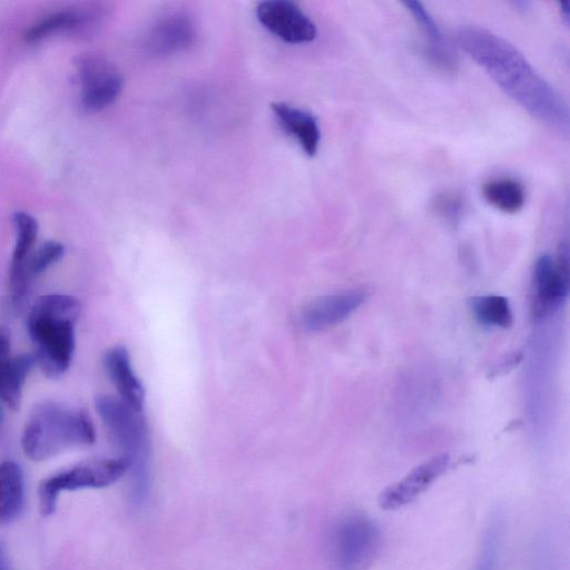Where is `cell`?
Masks as SVG:
<instances>
[{"mask_svg": "<svg viewBox=\"0 0 570 570\" xmlns=\"http://www.w3.org/2000/svg\"><path fill=\"white\" fill-rule=\"evenodd\" d=\"M456 41L521 107L547 126L568 135V104L517 47L476 26L462 27L456 33Z\"/></svg>", "mask_w": 570, "mask_h": 570, "instance_id": "obj_1", "label": "cell"}, {"mask_svg": "<svg viewBox=\"0 0 570 570\" xmlns=\"http://www.w3.org/2000/svg\"><path fill=\"white\" fill-rule=\"evenodd\" d=\"M79 314V301L66 294L42 295L28 312L26 325L36 366L49 379L63 375L72 362Z\"/></svg>", "mask_w": 570, "mask_h": 570, "instance_id": "obj_2", "label": "cell"}, {"mask_svg": "<svg viewBox=\"0 0 570 570\" xmlns=\"http://www.w3.org/2000/svg\"><path fill=\"white\" fill-rule=\"evenodd\" d=\"M96 431L90 416L81 409L57 401H43L28 415L21 448L32 461L48 460L65 450L90 445Z\"/></svg>", "mask_w": 570, "mask_h": 570, "instance_id": "obj_3", "label": "cell"}, {"mask_svg": "<svg viewBox=\"0 0 570 570\" xmlns=\"http://www.w3.org/2000/svg\"><path fill=\"white\" fill-rule=\"evenodd\" d=\"M96 410L106 425L112 441L129 463L131 500L140 503L149 491V440L145 420L140 412L132 410L120 399L99 395Z\"/></svg>", "mask_w": 570, "mask_h": 570, "instance_id": "obj_4", "label": "cell"}, {"mask_svg": "<svg viewBox=\"0 0 570 570\" xmlns=\"http://www.w3.org/2000/svg\"><path fill=\"white\" fill-rule=\"evenodd\" d=\"M129 469L122 458L91 459L65 468L46 479L39 485V510L43 517L51 515L62 492L109 487L124 476Z\"/></svg>", "mask_w": 570, "mask_h": 570, "instance_id": "obj_5", "label": "cell"}, {"mask_svg": "<svg viewBox=\"0 0 570 570\" xmlns=\"http://www.w3.org/2000/svg\"><path fill=\"white\" fill-rule=\"evenodd\" d=\"M380 543V529L370 517L347 514L337 522L332 534L335 570H366L374 561Z\"/></svg>", "mask_w": 570, "mask_h": 570, "instance_id": "obj_6", "label": "cell"}, {"mask_svg": "<svg viewBox=\"0 0 570 570\" xmlns=\"http://www.w3.org/2000/svg\"><path fill=\"white\" fill-rule=\"evenodd\" d=\"M79 104L85 112H98L115 102L124 79L117 67L101 55L87 52L73 61Z\"/></svg>", "mask_w": 570, "mask_h": 570, "instance_id": "obj_7", "label": "cell"}, {"mask_svg": "<svg viewBox=\"0 0 570 570\" xmlns=\"http://www.w3.org/2000/svg\"><path fill=\"white\" fill-rule=\"evenodd\" d=\"M568 254V244L563 242L556 259L548 254L537 259L532 278V309L535 317H543L566 299L569 291Z\"/></svg>", "mask_w": 570, "mask_h": 570, "instance_id": "obj_8", "label": "cell"}, {"mask_svg": "<svg viewBox=\"0 0 570 570\" xmlns=\"http://www.w3.org/2000/svg\"><path fill=\"white\" fill-rule=\"evenodd\" d=\"M258 21L287 43H306L315 39L317 30L309 17L293 1L267 0L256 7Z\"/></svg>", "mask_w": 570, "mask_h": 570, "instance_id": "obj_9", "label": "cell"}, {"mask_svg": "<svg viewBox=\"0 0 570 570\" xmlns=\"http://www.w3.org/2000/svg\"><path fill=\"white\" fill-rule=\"evenodd\" d=\"M451 464L448 453L436 454L413 468L407 474L386 487L379 495L383 510H397L425 492Z\"/></svg>", "mask_w": 570, "mask_h": 570, "instance_id": "obj_10", "label": "cell"}, {"mask_svg": "<svg viewBox=\"0 0 570 570\" xmlns=\"http://www.w3.org/2000/svg\"><path fill=\"white\" fill-rule=\"evenodd\" d=\"M16 240L9 266V291L13 306H20L26 299L31 282L27 274V264L36 248L38 222L29 213L17 210L11 216Z\"/></svg>", "mask_w": 570, "mask_h": 570, "instance_id": "obj_11", "label": "cell"}, {"mask_svg": "<svg viewBox=\"0 0 570 570\" xmlns=\"http://www.w3.org/2000/svg\"><path fill=\"white\" fill-rule=\"evenodd\" d=\"M193 19L184 12L160 17L149 29L145 46L156 57H166L188 49L196 40Z\"/></svg>", "mask_w": 570, "mask_h": 570, "instance_id": "obj_12", "label": "cell"}, {"mask_svg": "<svg viewBox=\"0 0 570 570\" xmlns=\"http://www.w3.org/2000/svg\"><path fill=\"white\" fill-rule=\"evenodd\" d=\"M362 291L325 295L309 302L301 313V323L307 331H322L345 321L365 301Z\"/></svg>", "mask_w": 570, "mask_h": 570, "instance_id": "obj_13", "label": "cell"}, {"mask_svg": "<svg viewBox=\"0 0 570 570\" xmlns=\"http://www.w3.org/2000/svg\"><path fill=\"white\" fill-rule=\"evenodd\" d=\"M102 363L120 400L141 413L145 404V390L132 370L128 350L122 345L108 348L104 354Z\"/></svg>", "mask_w": 570, "mask_h": 570, "instance_id": "obj_14", "label": "cell"}, {"mask_svg": "<svg viewBox=\"0 0 570 570\" xmlns=\"http://www.w3.org/2000/svg\"><path fill=\"white\" fill-rule=\"evenodd\" d=\"M271 107L284 131L299 144L306 155L314 156L321 140L316 118L309 111L283 101L273 102Z\"/></svg>", "mask_w": 570, "mask_h": 570, "instance_id": "obj_15", "label": "cell"}, {"mask_svg": "<svg viewBox=\"0 0 570 570\" xmlns=\"http://www.w3.org/2000/svg\"><path fill=\"white\" fill-rule=\"evenodd\" d=\"M24 501L26 482L22 468L13 460L0 462V528L21 514Z\"/></svg>", "mask_w": 570, "mask_h": 570, "instance_id": "obj_16", "label": "cell"}, {"mask_svg": "<svg viewBox=\"0 0 570 570\" xmlns=\"http://www.w3.org/2000/svg\"><path fill=\"white\" fill-rule=\"evenodd\" d=\"M36 360L32 353L11 356L0 372V401L10 410L20 407L24 383Z\"/></svg>", "mask_w": 570, "mask_h": 570, "instance_id": "obj_17", "label": "cell"}, {"mask_svg": "<svg viewBox=\"0 0 570 570\" xmlns=\"http://www.w3.org/2000/svg\"><path fill=\"white\" fill-rule=\"evenodd\" d=\"M403 4L412 13L414 20L421 26L429 39V55L434 63L440 67L453 70L456 66V57L451 51L444 37L433 17L420 1L407 0Z\"/></svg>", "mask_w": 570, "mask_h": 570, "instance_id": "obj_18", "label": "cell"}, {"mask_svg": "<svg viewBox=\"0 0 570 570\" xmlns=\"http://www.w3.org/2000/svg\"><path fill=\"white\" fill-rule=\"evenodd\" d=\"M90 20V16L77 10L53 12L31 26L24 33V40L29 43L39 42L55 35L79 30Z\"/></svg>", "mask_w": 570, "mask_h": 570, "instance_id": "obj_19", "label": "cell"}, {"mask_svg": "<svg viewBox=\"0 0 570 570\" xmlns=\"http://www.w3.org/2000/svg\"><path fill=\"white\" fill-rule=\"evenodd\" d=\"M482 193L489 204L508 214L519 212L524 205V189L514 179L501 178L488 181Z\"/></svg>", "mask_w": 570, "mask_h": 570, "instance_id": "obj_20", "label": "cell"}, {"mask_svg": "<svg viewBox=\"0 0 570 570\" xmlns=\"http://www.w3.org/2000/svg\"><path fill=\"white\" fill-rule=\"evenodd\" d=\"M470 307L474 317L483 325L508 328L513 315L509 301L500 295L473 297Z\"/></svg>", "mask_w": 570, "mask_h": 570, "instance_id": "obj_21", "label": "cell"}, {"mask_svg": "<svg viewBox=\"0 0 570 570\" xmlns=\"http://www.w3.org/2000/svg\"><path fill=\"white\" fill-rule=\"evenodd\" d=\"M502 524L500 519H492L483 535L473 570H499L502 551Z\"/></svg>", "mask_w": 570, "mask_h": 570, "instance_id": "obj_22", "label": "cell"}, {"mask_svg": "<svg viewBox=\"0 0 570 570\" xmlns=\"http://www.w3.org/2000/svg\"><path fill=\"white\" fill-rule=\"evenodd\" d=\"M65 254V246L57 240H46L36 247L27 264V274L32 281L43 274L51 265L57 263Z\"/></svg>", "mask_w": 570, "mask_h": 570, "instance_id": "obj_23", "label": "cell"}, {"mask_svg": "<svg viewBox=\"0 0 570 570\" xmlns=\"http://www.w3.org/2000/svg\"><path fill=\"white\" fill-rule=\"evenodd\" d=\"M10 348V334L7 328L0 327V372L11 357Z\"/></svg>", "mask_w": 570, "mask_h": 570, "instance_id": "obj_24", "label": "cell"}, {"mask_svg": "<svg viewBox=\"0 0 570 570\" xmlns=\"http://www.w3.org/2000/svg\"><path fill=\"white\" fill-rule=\"evenodd\" d=\"M0 570H13L7 546L0 541Z\"/></svg>", "mask_w": 570, "mask_h": 570, "instance_id": "obj_25", "label": "cell"}, {"mask_svg": "<svg viewBox=\"0 0 570 570\" xmlns=\"http://www.w3.org/2000/svg\"><path fill=\"white\" fill-rule=\"evenodd\" d=\"M559 10H560V14L562 17V19L564 20L566 23L569 22V3L567 1H563V2H560L559 3Z\"/></svg>", "mask_w": 570, "mask_h": 570, "instance_id": "obj_26", "label": "cell"}, {"mask_svg": "<svg viewBox=\"0 0 570 570\" xmlns=\"http://www.w3.org/2000/svg\"><path fill=\"white\" fill-rule=\"evenodd\" d=\"M2 419H3V411H2V409L0 407V425H1V423H2Z\"/></svg>", "mask_w": 570, "mask_h": 570, "instance_id": "obj_27", "label": "cell"}]
</instances>
